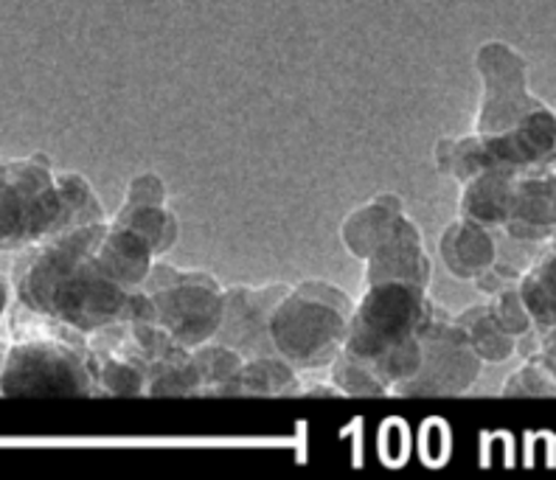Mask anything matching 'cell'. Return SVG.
I'll list each match as a JSON object with an SVG mask.
<instances>
[{"instance_id":"cell-1","label":"cell","mask_w":556,"mask_h":480,"mask_svg":"<svg viewBox=\"0 0 556 480\" xmlns=\"http://www.w3.org/2000/svg\"><path fill=\"white\" fill-rule=\"evenodd\" d=\"M108 219L62 230L23 251L14 264L17 304L90 338L124 318L129 292L102 270L96 248Z\"/></svg>"},{"instance_id":"cell-2","label":"cell","mask_w":556,"mask_h":480,"mask_svg":"<svg viewBox=\"0 0 556 480\" xmlns=\"http://www.w3.org/2000/svg\"><path fill=\"white\" fill-rule=\"evenodd\" d=\"M435 304L428 290L405 281H377L354 301L340 352L366 363L386 391H396L421 366V334Z\"/></svg>"},{"instance_id":"cell-3","label":"cell","mask_w":556,"mask_h":480,"mask_svg":"<svg viewBox=\"0 0 556 480\" xmlns=\"http://www.w3.org/2000/svg\"><path fill=\"white\" fill-rule=\"evenodd\" d=\"M354 301L326 281L290 287L270 312V340L278 357L299 371L329 368L346 343Z\"/></svg>"},{"instance_id":"cell-4","label":"cell","mask_w":556,"mask_h":480,"mask_svg":"<svg viewBox=\"0 0 556 480\" xmlns=\"http://www.w3.org/2000/svg\"><path fill=\"white\" fill-rule=\"evenodd\" d=\"M62 230L68 223L51 161H0V251H26Z\"/></svg>"},{"instance_id":"cell-5","label":"cell","mask_w":556,"mask_h":480,"mask_svg":"<svg viewBox=\"0 0 556 480\" xmlns=\"http://www.w3.org/2000/svg\"><path fill=\"white\" fill-rule=\"evenodd\" d=\"M3 396H93L88 340L37 334L14 340L0 368Z\"/></svg>"},{"instance_id":"cell-6","label":"cell","mask_w":556,"mask_h":480,"mask_svg":"<svg viewBox=\"0 0 556 480\" xmlns=\"http://www.w3.org/2000/svg\"><path fill=\"white\" fill-rule=\"evenodd\" d=\"M141 290L150 295L155 324H161L186 349H198L219 332L225 290L208 273L180 270L155 258Z\"/></svg>"},{"instance_id":"cell-7","label":"cell","mask_w":556,"mask_h":480,"mask_svg":"<svg viewBox=\"0 0 556 480\" xmlns=\"http://www.w3.org/2000/svg\"><path fill=\"white\" fill-rule=\"evenodd\" d=\"M476 68L483 81L481 108L476 113V129H472L478 136H503L520 127L531 113L545 104L529 90V65L509 42H483L478 48Z\"/></svg>"},{"instance_id":"cell-8","label":"cell","mask_w":556,"mask_h":480,"mask_svg":"<svg viewBox=\"0 0 556 480\" xmlns=\"http://www.w3.org/2000/svg\"><path fill=\"white\" fill-rule=\"evenodd\" d=\"M483 359L469 345L462 326L435 306L421 334V366L394 393L402 396H447L464 393L481 377Z\"/></svg>"},{"instance_id":"cell-9","label":"cell","mask_w":556,"mask_h":480,"mask_svg":"<svg viewBox=\"0 0 556 480\" xmlns=\"http://www.w3.org/2000/svg\"><path fill=\"white\" fill-rule=\"evenodd\" d=\"M290 287L292 285L228 287L223 324H219L214 340L237 349L244 359L258 357V354H276L270 340V312L290 292Z\"/></svg>"},{"instance_id":"cell-10","label":"cell","mask_w":556,"mask_h":480,"mask_svg":"<svg viewBox=\"0 0 556 480\" xmlns=\"http://www.w3.org/2000/svg\"><path fill=\"white\" fill-rule=\"evenodd\" d=\"M503 230L520 242H556V161L517 172Z\"/></svg>"},{"instance_id":"cell-11","label":"cell","mask_w":556,"mask_h":480,"mask_svg":"<svg viewBox=\"0 0 556 480\" xmlns=\"http://www.w3.org/2000/svg\"><path fill=\"white\" fill-rule=\"evenodd\" d=\"M377 281H405L428 290L430 258L419 228L407 217H402L400 225L391 230V237L366 258V285Z\"/></svg>"},{"instance_id":"cell-12","label":"cell","mask_w":556,"mask_h":480,"mask_svg":"<svg viewBox=\"0 0 556 480\" xmlns=\"http://www.w3.org/2000/svg\"><path fill=\"white\" fill-rule=\"evenodd\" d=\"M439 253L450 276H455L458 281H476L483 270H489L497 262V244L492 237V228H483L481 223H472L467 217L453 219L444 228Z\"/></svg>"},{"instance_id":"cell-13","label":"cell","mask_w":556,"mask_h":480,"mask_svg":"<svg viewBox=\"0 0 556 480\" xmlns=\"http://www.w3.org/2000/svg\"><path fill=\"white\" fill-rule=\"evenodd\" d=\"M96 258L113 281H118L127 290H138L150 276L157 256L141 233L110 219L102 239H99V248H96Z\"/></svg>"},{"instance_id":"cell-14","label":"cell","mask_w":556,"mask_h":480,"mask_svg":"<svg viewBox=\"0 0 556 480\" xmlns=\"http://www.w3.org/2000/svg\"><path fill=\"white\" fill-rule=\"evenodd\" d=\"M517 172L520 169H515V166H492V169H483L476 177H469L464 184L462 200H458L462 217L481 223L483 228L503 230V225L509 219Z\"/></svg>"},{"instance_id":"cell-15","label":"cell","mask_w":556,"mask_h":480,"mask_svg":"<svg viewBox=\"0 0 556 480\" xmlns=\"http://www.w3.org/2000/svg\"><path fill=\"white\" fill-rule=\"evenodd\" d=\"M299 368H292L278 354H258L248 357L225 386L214 391V396H276V393H299Z\"/></svg>"},{"instance_id":"cell-16","label":"cell","mask_w":556,"mask_h":480,"mask_svg":"<svg viewBox=\"0 0 556 480\" xmlns=\"http://www.w3.org/2000/svg\"><path fill=\"white\" fill-rule=\"evenodd\" d=\"M402 217H405V209H402L400 197L388 194V191L374 197L371 203L354 211L352 217L343 223V244L354 256L366 262L391 237V230L400 225Z\"/></svg>"},{"instance_id":"cell-17","label":"cell","mask_w":556,"mask_h":480,"mask_svg":"<svg viewBox=\"0 0 556 480\" xmlns=\"http://www.w3.org/2000/svg\"><path fill=\"white\" fill-rule=\"evenodd\" d=\"M113 219L141 233L155 256L172 251V244L177 242V219L166 200H127L124 197L122 209Z\"/></svg>"},{"instance_id":"cell-18","label":"cell","mask_w":556,"mask_h":480,"mask_svg":"<svg viewBox=\"0 0 556 480\" xmlns=\"http://www.w3.org/2000/svg\"><path fill=\"white\" fill-rule=\"evenodd\" d=\"M455 324L462 326V332L467 334L469 345L476 349L478 357L483 363H506L509 357H515L517 352V338H511L501 324H497L495 312L489 304L469 306L467 312H462Z\"/></svg>"},{"instance_id":"cell-19","label":"cell","mask_w":556,"mask_h":480,"mask_svg":"<svg viewBox=\"0 0 556 480\" xmlns=\"http://www.w3.org/2000/svg\"><path fill=\"white\" fill-rule=\"evenodd\" d=\"M517 290L529 306L536 329L556 326V242L548 253L536 258L529 273H522Z\"/></svg>"},{"instance_id":"cell-20","label":"cell","mask_w":556,"mask_h":480,"mask_svg":"<svg viewBox=\"0 0 556 480\" xmlns=\"http://www.w3.org/2000/svg\"><path fill=\"white\" fill-rule=\"evenodd\" d=\"M191 363H194L200 382H203V391L200 393H214L239 371L244 357L231 345L219 343V340H208V343L191 349Z\"/></svg>"},{"instance_id":"cell-21","label":"cell","mask_w":556,"mask_h":480,"mask_svg":"<svg viewBox=\"0 0 556 480\" xmlns=\"http://www.w3.org/2000/svg\"><path fill=\"white\" fill-rule=\"evenodd\" d=\"M506 396H556V377L536 357H526L520 368L503 382Z\"/></svg>"},{"instance_id":"cell-22","label":"cell","mask_w":556,"mask_h":480,"mask_svg":"<svg viewBox=\"0 0 556 480\" xmlns=\"http://www.w3.org/2000/svg\"><path fill=\"white\" fill-rule=\"evenodd\" d=\"M492 312H495L497 324L511 334V338L520 340L522 334H529L534 329V318H531L529 306L522 301L520 290L517 287H506V290L495 292L492 301H489Z\"/></svg>"},{"instance_id":"cell-23","label":"cell","mask_w":556,"mask_h":480,"mask_svg":"<svg viewBox=\"0 0 556 480\" xmlns=\"http://www.w3.org/2000/svg\"><path fill=\"white\" fill-rule=\"evenodd\" d=\"M520 270H515V267H509V264H492L489 270H483L481 276L476 278L478 290L486 292L489 298L495 295V292L506 290V287H517L520 285Z\"/></svg>"},{"instance_id":"cell-24","label":"cell","mask_w":556,"mask_h":480,"mask_svg":"<svg viewBox=\"0 0 556 480\" xmlns=\"http://www.w3.org/2000/svg\"><path fill=\"white\" fill-rule=\"evenodd\" d=\"M7 310H9V285L0 278V320H3Z\"/></svg>"}]
</instances>
